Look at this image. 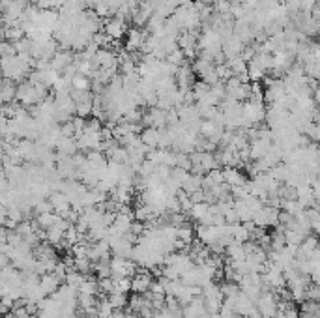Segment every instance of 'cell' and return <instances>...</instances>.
<instances>
[{
  "instance_id": "1",
  "label": "cell",
  "mask_w": 320,
  "mask_h": 318,
  "mask_svg": "<svg viewBox=\"0 0 320 318\" xmlns=\"http://www.w3.org/2000/svg\"><path fill=\"white\" fill-rule=\"evenodd\" d=\"M256 307L260 311L262 318H277L279 296H275V292H272V290H264L262 296L256 301Z\"/></svg>"
},
{
  "instance_id": "2",
  "label": "cell",
  "mask_w": 320,
  "mask_h": 318,
  "mask_svg": "<svg viewBox=\"0 0 320 318\" xmlns=\"http://www.w3.org/2000/svg\"><path fill=\"white\" fill-rule=\"evenodd\" d=\"M17 101H19L21 105L26 107V109L42 103L40 95L36 92V86H34L30 81H23V83H19V86H17Z\"/></svg>"
},
{
  "instance_id": "3",
  "label": "cell",
  "mask_w": 320,
  "mask_h": 318,
  "mask_svg": "<svg viewBox=\"0 0 320 318\" xmlns=\"http://www.w3.org/2000/svg\"><path fill=\"white\" fill-rule=\"evenodd\" d=\"M103 32L109 38H113L114 42H120L124 36H128V24H126V21H122L118 17H109L103 23Z\"/></svg>"
},
{
  "instance_id": "4",
  "label": "cell",
  "mask_w": 320,
  "mask_h": 318,
  "mask_svg": "<svg viewBox=\"0 0 320 318\" xmlns=\"http://www.w3.org/2000/svg\"><path fill=\"white\" fill-rule=\"evenodd\" d=\"M150 36L148 30H140V28H131L128 30V40H126V51L128 53H137L140 51V47H142V43L146 42V38Z\"/></svg>"
},
{
  "instance_id": "5",
  "label": "cell",
  "mask_w": 320,
  "mask_h": 318,
  "mask_svg": "<svg viewBox=\"0 0 320 318\" xmlns=\"http://www.w3.org/2000/svg\"><path fill=\"white\" fill-rule=\"evenodd\" d=\"M244 49H246V43L242 42L236 34H230V36L223 38V53L227 56V60L232 58V56H240L244 53Z\"/></svg>"
},
{
  "instance_id": "6",
  "label": "cell",
  "mask_w": 320,
  "mask_h": 318,
  "mask_svg": "<svg viewBox=\"0 0 320 318\" xmlns=\"http://www.w3.org/2000/svg\"><path fill=\"white\" fill-rule=\"evenodd\" d=\"M152 283H154L152 273H148L146 270L140 268L139 272H137V275L133 277V292L135 294H146L150 288H152Z\"/></svg>"
},
{
  "instance_id": "7",
  "label": "cell",
  "mask_w": 320,
  "mask_h": 318,
  "mask_svg": "<svg viewBox=\"0 0 320 318\" xmlns=\"http://www.w3.org/2000/svg\"><path fill=\"white\" fill-rule=\"evenodd\" d=\"M71 64H75V54L71 51H64V49L58 51L51 58V68H53L54 71H58L60 75L64 73V69L68 66H71Z\"/></svg>"
},
{
  "instance_id": "8",
  "label": "cell",
  "mask_w": 320,
  "mask_h": 318,
  "mask_svg": "<svg viewBox=\"0 0 320 318\" xmlns=\"http://www.w3.org/2000/svg\"><path fill=\"white\" fill-rule=\"evenodd\" d=\"M197 238L204 245H212L215 242H219V228L213 225H199L197 227Z\"/></svg>"
},
{
  "instance_id": "9",
  "label": "cell",
  "mask_w": 320,
  "mask_h": 318,
  "mask_svg": "<svg viewBox=\"0 0 320 318\" xmlns=\"http://www.w3.org/2000/svg\"><path fill=\"white\" fill-rule=\"evenodd\" d=\"M161 137H163V129H158V127H144L140 131V140L142 144H146L148 148H160Z\"/></svg>"
},
{
  "instance_id": "10",
  "label": "cell",
  "mask_w": 320,
  "mask_h": 318,
  "mask_svg": "<svg viewBox=\"0 0 320 318\" xmlns=\"http://www.w3.org/2000/svg\"><path fill=\"white\" fill-rule=\"evenodd\" d=\"M225 183H229L230 187H238V185H246V176L240 172V167H225L223 169Z\"/></svg>"
},
{
  "instance_id": "11",
  "label": "cell",
  "mask_w": 320,
  "mask_h": 318,
  "mask_svg": "<svg viewBox=\"0 0 320 318\" xmlns=\"http://www.w3.org/2000/svg\"><path fill=\"white\" fill-rule=\"evenodd\" d=\"M56 152L58 156H66V158H73L79 150V144H77V138H66L62 137L58 142H56Z\"/></svg>"
},
{
  "instance_id": "12",
  "label": "cell",
  "mask_w": 320,
  "mask_h": 318,
  "mask_svg": "<svg viewBox=\"0 0 320 318\" xmlns=\"http://www.w3.org/2000/svg\"><path fill=\"white\" fill-rule=\"evenodd\" d=\"M225 254H227V260H229V262H240V260H246L247 258L244 244H240V242H236V240L230 245H227Z\"/></svg>"
},
{
  "instance_id": "13",
  "label": "cell",
  "mask_w": 320,
  "mask_h": 318,
  "mask_svg": "<svg viewBox=\"0 0 320 318\" xmlns=\"http://www.w3.org/2000/svg\"><path fill=\"white\" fill-rule=\"evenodd\" d=\"M60 283H62V281L54 275V273H45V275H42V279H40V286L45 290L47 296H53L54 292L60 288Z\"/></svg>"
},
{
  "instance_id": "14",
  "label": "cell",
  "mask_w": 320,
  "mask_h": 318,
  "mask_svg": "<svg viewBox=\"0 0 320 318\" xmlns=\"http://www.w3.org/2000/svg\"><path fill=\"white\" fill-rule=\"evenodd\" d=\"M2 36H4V40L15 43V42H19V40H23V38H26V32H24L21 23H17V24H13V26L2 28Z\"/></svg>"
},
{
  "instance_id": "15",
  "label": "cell",
  "mask_w": 320,
  "mask_h": 318,
  "mask_svg": "<svg viewBox=\"0 0 320 318\" xmlns=\"http://www.w3.org/2000/svg\"><path fill=\"white\" fill-rule=\"evenodd\" d=\"M183 191H187L189 195L191 193H195V191H203L204 189V176L203 174H189V178L185 180V183H183V187H182Z\"/></svg>"
},
{
  "instance_id": "16",
  "label": "cell",
  "mask_w": 320,
  "mask_h": 318,
  "mask_svg": "<svg viewBox=\"0 0 320 318\" xmlns=\"http://www.w3.org/2000/svg\"><path fill=\"white\" fill-rule=\"evenodd\" d=\"M79 294H86V296H99L101 290H99V281L92 279V277H86L83 281V285L79 286Z\"/></svg>"
},
{
  "instance_id": "17",
  "label": "cell",
  "mask_w": 320,
  "mask_h": 318,
  "mask_svg": "<svg viewBox=\"0 0 320 318\" xmlns=\"http://www.w3.org/2000/svg\"><path fill=\"white\" fill-rule=\"evenodd\" d=\"M221 183H225L223 170L213 169V170H210L206 176H204V189H212V187H215V185H221Z\"/></svg>"
},
{
  "instance_id": "18",
  "label": "cell",
  "mask_w": 320,
  "mask_h": 318,
  "mask_svg": "<svg viewBox=\"0 0 320 318\" xmlns=\"http://www.w3.org/2000/svg\"><path fill=\"white\" fill-rule=\"evenodd\" d=\"M227 64L230 66V69H232V73L234 77H240V75H246L247 73V68H249V64L242 58V56H232V58H229Z\"/></svg>"
},
{
  "instance_id": "19",
  "label": "cell",
  "mask_w": 320,
  "mask_h": 318,
  "mask_svg": "<svg viewBox=\"0 0 320 318\" xmlns=\"http://www.w3.org/2000/svg\"><path fill=\"white\" fill-rule=\"evenodd\" d=\"M56 219H58V213L49 212V213H42V215H38V217H36V223L42 227L43 230H49V228H53L54 225H56Z\"/></svg>"
},
{
  "instance_id": "20",
  "label": "cell",
  "mask_w": 320,
  "mask_h": 318,
  "mask_svg": "<svg viewBox=\"0 0 320 318\" xmlns=\"http://www.w3.org/2000/svg\"><path fill=\"white\" fill-rule=\"evenodd\" d=\"M114 281V292L128 294L129 290H133V279L131 277H113Z\"/></svg>"
},
{
  "instance_id": "21",
  "label": "cell",
  "mask_w": 320,
  "mask_h": 318,
  "mask_svg": "<svg viewBox=\"0 0 320 318\" xmlns=\"http://www.w3.org/2000/svg\"><path fill=\"white\" fill-rule=\"evenodd\" d=\"M210 208H212V204H210V202H197V204H193L191 212L187 213V215H191L193 219L201 221L204 215L210 212Z\"/></svg>"
},
{
  "instance_id": "22",
  "label": "cell",
  "mask_w": 320,
  "mask_h": 318,
  "mask_svg": "<svg viewBox=\"0 0 320 318\" xmlns=\"http://www.w3.org/2000/svg\"><path fill=\"white\" fill-rule=\"evenodd\" d=\"M75 105H77V111H75L77 116L88 118L90 114H94V97L86 99V101H81V103H75Z\"/></svg>"
},
{
  "instance_id": "23",
  "label": "cell",
  "mask_w": 320,
  "mask_h": 318,
  "mask_svg": "<svg viewBox=\"0 0 320 318\" xmlns=\"http://www.w3.org/2000/svg\"><path fill=\"white\" fill-rule=\"evenodd\" d=\"M303 135L309 138L313 144H319L320 142V124H317V122L307 124L305 129H303Z\"/></svg>"
},
{
  "instance_id": "24",
  "label": "cell",
  "mask_w": 320,
  "mask_h": 318,
  "mask_svg": "<svg viewBox=\"0 0 320 318\" xmlns=\"http://www.w3.org/2000/svg\"><path fill=\"white\" fill-rule=\"evenodd\" d=\"M264 75H266V71H264L260 66H256L255 62H249V68H247V77H249V81H251V83H258V81H262V79H264Z\"/></svg>"
},
{
  "instance_id": "25",
  "label": "cell",
  "mask_w": 320,
  "mask_h": 318,
  "mask_svg": "<svg viewBox=\"0 0 320 318\" xmlns=\"http://www.w3.org/2000/svg\"><path fill=\"white\" fill-rule=\"evenodd\" d=\"M109 301H111V305L114 309H124L126 305H129V299H128V294H122V292H113V294H109Z\"/></svg>"
},
{
  "instance_id": "26",
  "label": "cell",
  "mask_w": 320,
  "mask_h": 318,
  "mask_svg": "<svg viewBox=\"0 0 320 318\" xmlns=\"http://www.w3.org/2000/svg\"><path fill=\"white\" fill-rule=\"evenodd\" d=\"M86 279L85 273H81V272H77V270H73V272H68V275H66V285L73 286V288H77L79 290V286L83 285V281Z\"/></svg>"
},
{
  "instance_id": "27",
  "label": "cell",
  "mask_w": 320,
  "mask_h": 318,
  "mask_svg": "<svg viewBox=\"0 0 320 318\" xmlns=\"http://www.w3.org/2000/svg\"><path fill=\"white\" fill-rule=\"evenodd\" d=\"M75 270L77 272H81V273H85V275H88V273H92L94 272V262L90 260V258H75Z\"/></svg>"
},
{
  "instance_id": "28",
  "label": "cell",
  "mask_w": 320,
  "mask_h": 318,
  "mask_svg": "<svg viewBox=\"0 0 320 318\" xmlns=\"http://www.w3.org/2000/svg\"><path fill=\"white\" fill-rule=\"evenodd\" d=\"M232 10V2L230 0H215L213 2V11L219 15H230Z\"/></svg>"
},
{
  "instance_id": "29",
  "label": "cell",
  "mask_w": 320,
  "mask_h": 318,
  "mask_svg": "<svg viewBox=\"0 0 320 318\" xmlns=\"http://www.w3.org/2000/svg\"><path fill=\"white\" fill-rule=\"evenodd\" d=\"M215 73H217V77H219L221 83H227L230 77H234V73H232V69H230L229 64H219V66H215Z\"/></svg>"
},
{
  "instance_id": "30",
  "label": "cell",
  "mask_w": 320,
  "mask_h": 318,
  "mask_svg": "<svg viewBox=\"0 0 320 318\" xmlns=\"http://www.w3.org/2000/svg\"><path fill=\"white\" fill-rule=\"evenodd\" d=\"M71 86H73L75 90H92V81L88 79V77H85V75H77L73 79V83H71Z\"/></svg>"
},
{
  "instance_id": "31",
  "label": "cell",
  "mask_w": 320,
  "mask_h": 318,
  "mask_svg": "<svg viewBox=\"0 0 320 318\" xmlns=\"http://www.w3.org/2000/svg\"><path fill=\"white\" fill-rule=\"evenodd\" d=\"M165 60H169L171 64H174V66H178V68H180V66L185 64V54H183V51L178 47V49H176V51H172V53L169 54Z\"/></svg>"
},
{
  "instance_id": "32",
  "label": "cell",
  "mask_w": 320,
  "mask_h": 318,
  "mask_svg": "<svg viewBox=\"0 0 320 318\" xmlns=\"http://www.w3.org/2000/svg\"><path fill=\"white\" fill-rule=\"evenodd\" d=\"M0 51H2V58L17 56V49H15V43L8 42V40H4V42H2V47H0Z\"/></svg>"
},
{
  "instance_id": "33",
  "label": "cell",
  "mask_w": 320,
  "mask_h": 318,
  "mask_svg": "<svg viewBox=\"0 0 320 318\" xmlns=\"http://www.w3.org/2000/svg\"><path fill=\"white\" fill-rule=\"evenodd\" d=\"M32 40L30 38H23L19 42H15V49H17V54L19 53H30L32 51Z\"/></svg>"
},
{
  "instance_id": "34",
  "label": "cell",
  "mask_w": 320,
  "mask_h": 318,
  "mask_svg": "<svg viewBox=\"0 0 320 318\" xmlns=\"http://www.w3.org/2000/svg\"><path fill=\"white\" fill-rule=\"evenodd\" d=\"M313 122H317V124H320V105L315 107L313 109Z\"/></svg>"
},
{
  "instance_id": "35",
  "label": "cell",
  "mask_w": 320,
  "mask_h": 318,
  "mask_svg": "<svg viewBox=\"0 0 320 318\" xmlns=\"http://www.w3.org/2000/svg\"><path fill=\"white\" fill-rule=\"evenodd\" d=\"M126 315H128V313H124L122 309H114V313H113V317L111 318H126Z\"/></svg>"
},
{
  "instance_id": "36",
  "label": "cell",
  "mask_w": 320,
  "mask_h": 318,
  "mask_svg": "<svg viewBox=\"0 0 320 318\" xmlns=\"http://www.w3.org/2000/svg\"><path fill=\"white\" fill-rule=\"evenodd\" d=\"M313 99H315V103H319L320 105V85H319V88L313 92Z\"/></svg>"
},
{
  "instance_id": "37",
  "label": "cell",
  "mask_w": 320,
  "mask_h": 318,
  "mask_svg": "<svg viewBox=\"0 0 320 318\" xmlns=\"http://www.w3.org/2000/svg\"><path fill=\"white\" fill-rule=\"evenodd\" d=\"M174 2H176V6L180 8V6H187V4H191L193 0H174Z\"/></svg>"
},
{
  "instance_id": "38",
  "label": "cell",
  "mask_w": 320,
  "mask_h": 318,
  "mask_svg": "<svg viewBox=\"0 0 320 318\" xmlns=\"http://www.w3.org/2000/svg\"><path fill=\"white\" fill-rule=\"evenodd\" d=\"M154 2H161V0H154Z\"/></svg>"
}]
</instances>
